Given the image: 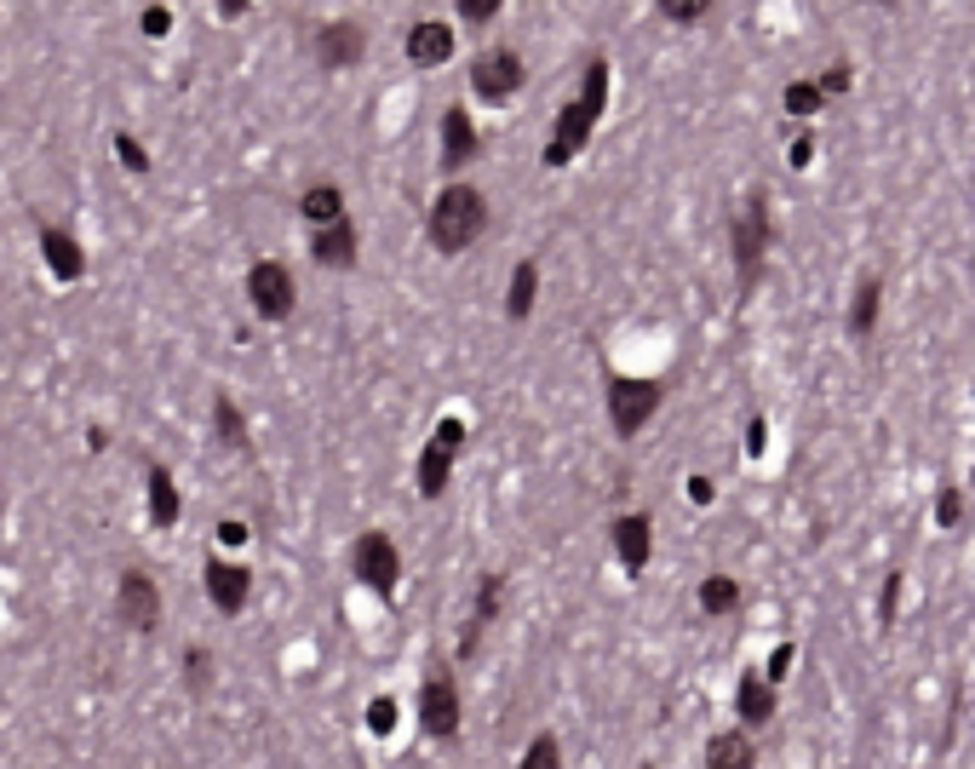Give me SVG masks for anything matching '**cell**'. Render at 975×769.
Segmentation results:
<instances>
[{"mask_svg":"<svg viewBox=\"0 0 975 769\" xmlns=\"http://www.w3.org/2000/svg\"><path fill=\"white\" fill-rule=\"evenodd\" d=\"M368 730H373V735H391V730H396V701L379 695V701L368 706Z\"/></svg>","mask_w":975,"mask_h":769,"instance_id":"33","label":"cell"},{"mask_svg":"<svg viewBox=\"0 0 975 769\" xmlns=\"http://www.w3.org/2000/svg\"><path fill=\"white\" fill-rule=\"evenodd\" d=\"M207 597H213L218 615H241V609H248V597H253V569L213 557L207 563Z\"/></svg>","mask_w":975,"mask_h":769,"instance_id":"11","label":"cell"},{"mask_svg":"<svg viewBox=\"0 0 975 769\" xmlns=\"http://www.w3.org/2000/svg\"><path fill=\"white\" fill-rule=\"evenodd\" d=\"M534 288H540V265H534V259H522V265L511 270V288H505V316H511V322L534 316Z\"/></svg>","mask_w":975,"mask_h":769,"instance_id":"23","label":"cell"},{"mask_svg":"<svg viewBox=\"0 0 975 769\" xmlns=\"http://www.w3.org/2000/svg\"><path fill=\"white\" fill-rule=\"evenodd\" d=\"M218 540H225V545H248V522H218Z\"/></svg>","mask_w":975,"mask_h":769,"instance_id":"41","label":"cell"},{"mask_svg":"<svg viewBox=\"0 0 975 769\" xmlns=\"http://www.w3.org/2000/svg\"><path fill=\"white\" fill-rule=\"evenodd\" d=\"M482 230H488V201H482L477 185H448V190L431 201L425 236H431L436 253H465Z\"/></svg>","mask_w":975,"mask_h":769,"instance_id":"2","label":"cell"},{"mask_svg":"<svg viewBox=\"0 0 975 769\" xmlns=\"http://www.w3.org/2000/svg\"><path fill=\"white\" fill-rule=\"evenodd\" d=\"M901 580H907V575H889V580H884V597H878V620H884V626L896 620V603H901Z\"/></svg>","mask_w":975,"mask_h":769,"instance_id":"36","label":"cell"},{"mask_svg":"<svg viewBox=\"0 0 975 769\" xmlns=\"http://www.w3.org/2000/svg\"><path fill=\"white\" fill-rule=\"evenodd\" d=\"M786 666H792V643H781V650H775V660H769L763 683H781V678H786Z\"/></svg>","mask_w":975,"mask_h":769,"instance_id":"38","label":"cell"},{"mask_svg":"<svg viewBox=\"0 0 975 769\" xmlns=\"http://www.w3.org/2000/svg\"><path fill=\"white\" fill-rule=\"evenodd\" d=\"M763 442H769V425L751 419V425H746V454H763Z\"/></svg>","mask_w":975,"mask_h":769,"instance_id":"39","label":"cell"},{"mask_svg":"<svg viewBox=\"0 0 975 769\" xmlns=\"http://www.w3.org/2000/svg\"><path fill=\"white\" fill-rule=\"evenodd\" d=\"M688 500L706 505V500H712V482H706V477H688Z\"/></svg>","mask_w":975,"mask_h":769,"instance_id":"42","label":"cell"},{"mask_svg":"<svg viewBox=\"0 0 975 769\" xmlns=\"http://www.w3.org/2000/svg\"><path fill=\"white\" fill-rule=\"evenodd\" d=\"M735 293L740 299H751V288H758V276H763V253H769V236H775V225H769V196L763 190H751L746 201H740V213H735Z\"/></svg>","mask_w":975,"mask_h":769,"instance_id":"3","label":"cell"},{"mask_svg":"<svg viewBox=\"0 0 975 769\" xmlns=\"http://www.w3.org/2000/svg\"><path fill=\"white\" fill-rule=\"evenodd\" d=\"M959 517H964V494L947 482V489L936 494V522H941V529H952V522H959Z\"/></svg>","mask_w":975,"mask_h":769,"instance_id":"32","label":"cell"},{"mask_svg":"<svg viewBox=\"0 0 975 769\" xmlns=\"http://www.w3.org/2000/svg\"><path fill=\"white\" fill-rule=\"evenodd\" d=\"M459 449H465V419H459V414H442L436 431H431V442L419 449V471H414V482H419L425 500H442V489H448V477H454Z\"/></svg>","mask_w":975,"mask_h":769,"instance_id":"4","label":"cell"},{"mask_svg":"<svg viewBox=\"0 0 975 769\" xmlns=\"http://www.w3.org/2000/svg\"><path fill=\"white\" fill-rule=\"evenodd\" d=\"M878 299H884V281L878 276H861L856 299H849V339H866L878 328Z\"/></svg>","mask_w":975,"mask_h":769,"instance_id":"22","label":"cell"},{"mask_svg":"<svg viewBox=\"0 0 975 769\" xmlns=\"http://www.w3.org/2000/svg\"><path fill=\"white\" fill-rule=\"evenodd\" d=\"M402 47H408V58H414L419 70H436V64H448V58H454V29L442 24V17H425V24L408 29V40H402Z\"/></svg>","mask_w":975,"mask_h":769,"instance_id":"14","label":"cell"},{"mask_svg":"<svg viewBox=\"0 0 975 769\" xmlns=\"http://www.w3.org/2000/svg\"><path fill=\"white\" fill-rule=\"evenodd\" d=\"M471 87H477L482 104H511V98L522 92V58H517L511 47L482 52L477 64H471Z\"/></svg>","mask_w":975,"mask_h":769,"instance_id":"8","label":"cell"},{"mask_svg":"<svg viewBox=\"0 0 975 769\" xmlns=\"http://www.w3.org/2000/svg\"><path fill=\"white\" fill-rule=\"evenodd\" d=\"M351 569H356V580L368 585L373 597H384V603L396 597V580H402V557H396L391 534H379V529H368V534H362V540L351 545Z\"/></svg>","mask_w":975,"mask_h":769,"instance_id":"5","label":"cell"},{"mask_svg":"<svg viewBox=\"0 0 975 769\" xmlns=\"http://www.w3.org/2000/svg\"><path fill=\"white\" fill-rule=\"evenodd\" d=\"M758 764V746H751L746 730H723L706 741V769H751Z\"/></svg>","mask_w":975,"mask_h":769,"instance_id":"20","label":"cell"},{"mask_svg":"<svg viewBox=\"0 0 975 769\" xmlns=\"http://www.w3.org/2000/svg\"><path fill=\"white\" fill-rule=\"evenodd\" d=\"M362 52H368V29L362 24H351V17H339V24H328L316 35V58L328 70H351V64H362Z\"/></svg>","mask_w":975,"mask_h":769,"instance_id":"13","label":"cell"},{"mask_svg":"<svg viewBox=\"0 0 975 769\" xmlns=\"http://www.w3.org/2000/svg\"><path fill=\"white\" fill-rule=\"evenodd\" d=\"M815 87H821V98H844V92H849V64H832Z\"/></svg>","mask_w":975,"mask_h":769,"instance_id":"34","label":"cell"},{"mask_svg":"<svg viewBox=\"0 0 975 769\" xmlns=\"http://www.w3.org/2000/svg\"><path fill=\"white\" fill-rule=\"evenodd\" d=\"M522 769H562V746H557V735H552V730H540L534 741H528Z\"/></svg>","mask_w":975,"mask_h":769,"instance_id":"27","label":"cell"},{"mask_svg":"<svg viewBox=\"0 0 975 769\" xmlns=\"http://www.w3.org/2000/svg\"><path fill=\"white\" fill-rule=\"evenodd\" d=\"M608 425H615L620 437H637L648 419H655V408H660V384L655 379H608Z\"/></svg>","mask_w":975,"mask_h":769,"instance_id":"6","label":"cell"},{"mask_svg":"<svg viewBox=\"0 0 975 769\" xmlns=\"http://www.w3.org/2000/svg\"><path fill=\"white\" fill-rule=\"evenodd\" d=\"M207 678H213V655H207V650H190V655H185V683L201 695V690H207Z\"/></svg>","mask_w":975,"mask_h":769,"instance_id":"31","label":"cell"},{"mask_svg":"<svg viewBox=\"0 0 975 769\" xmlns=\"http://www.w3.org/2000/svg\"><path fill=\"white\" fill-rule=\"evenodd\" d=\"M115 155H121V167H127V173H150V150L138 144L132 133H115Z\"/></svg>","mask_w":975,"mask_h":769,"instance_id":"29","label":"cell"},{"mask_svg":"<svg viewBox=\"0 0 975 769\" xmlns=\"http://www.w3.org/2000/svg\"><path fill=\"white\" fill-rule=\"evenodd\" d=\"M248 299H253V311L264 316V322H281L293 311V276H288V265H276V259H258V265L248 270Z\"/></svg>","mask_w":975,"mask_h":769,"instance_id":"10","label":"cell"},{"mask_svg":"<svg viewBox=\"0 0 975 769\" xmlns=\"http://www.w3.org/2000/svg\"><path fill=\"white\" fill-rule=\"evenodd\" d=\"M213 431H218V442H225V449H248V419L236 414L230 396L213 402Z\"/></svg>","mask_w":975,"mask_h":769,"instance_id":"26","label":"cell"},{"mask_svg":"<svg viewBox=\"0 0 975 769\" xmlns=\"http://www.w3.org/2000/svg\"><path fill=\"white\" fill-rule=\"evenodd\" d=\"M603 110H608V64L592 58V64H585V80H580V98H568V104L557 110V127H552V138H545V150H540L545 167H568V161L592 144Z\"/></svg>","mask_w":975,"mask_h":769,"instance_id":"1","label":"cell"},{"mask_svg":"<svg viewBox=\"0 0 975 769\" xmlns=\"http://www.w3.org/2000/svg\"><path fill=\"white\" fill-rule=\"evenodd\" d=\"M735 713L746 730H763L769 718H775V683H763V672H740L735 683Z\"/></svg>","mask_w":975,"mask_h":769,"instance_id":"18","label":"cell"},{"mask_svg":"<svg viewBox=\"0 0 975 769\" xmlns=\"http://www.w3.org/2000/svg\"><path fill=\"white\" fill-rule=\"evenodd\" d=\"M706 12H712V7H706V0H666V7H660V17H666V24H700Z\"/></svg>","mask_w":975,"mask_h":769,"instance_id":"30","label":"cell"},{"mask_svg":"<svg viewBox=\"0 0 975 769\" xmlns=\"http://www.w3.org/2000/svg\"><path fill=\"white\" fill-rule=\"evenodd\" d=\"M471 155H477V121L465 115V104H454L442 115V173H459Z\"/></svg>","mask_w":975,"mask_h":769,"instance_id":"15","label":"cell"},{"mask_svg":"<svg viewBox=\"0 0 975 769\" xmlns=\"http://www.w3.org/2000/svg\"><path fill=\"white\" fill-rule=\"evenodd\" d=\"M40 253H47V270L58 281H80V270H87V253H80V241L69 230L58 225H40Z\"/></svg>","mask_w":975,"mask_h":769,"instance_id":"17","label":"cell"},{"mask_svg":"<svg viewBox=\"0 0 975 769\" xmlns=\"http://www.w3.org/2000/svg\"><path fill=\"white\" fill-rule=\"evenodd\" d=\"M150 522L155 529H173L178 522V482L167 465H150Z\"/></svg>","mask_w":975,"mask_h":769,"instance_id":"24","label":"cell"},{"mask_svg":"<svg viewBox=\"0 0 975 769\" xmlns=\"http://www.w3.org/2000/svg\"><path fill=\"white\" fill-rule=\"evenodd\" d=\"M781 104H786V115H798V121H803V115H815V110L826 104V98H821V87H815V80H792Z\"/></svg>","mask_w":975,"mask_h":769,"instance_id":"28","label":"cell"},{"mask_svg":"<svg viewBox=\"0 0 975 769\" xmlns=\"http://www.w3.org/2000/svg\"><path fill=\"white\" fill-rule=\"evenodd\" d=\"M167 24H173V17H167V7H150V12H138V29H144V35H167Z\"/></svg>","mask_w":975,"mask_h":769,"instance_id":"37","label":"cell"},{"mask_svg":"<svg viewBox=\"0 0 975 769\" xmlns=\"http://www.w3.org/2000/svg\"><path fill=\"white\" fill-rule=\"evenodd\" d=\"M499 603H505V575H482V585H477V615H471V626L459 632V655H477V638H482V626H494Z\"/></svg>","mask_w":975,"mask_h":769,"instance_id":"19","label":"cell"},{"mask_svg":"<svg viewBox=\"0 0 975 769\" xmlns=\"http://www.w3.org/2000/svg\"><path fill=\"white\" fill-rule=\"evenodd\" d=\"M809 155H815V138H792V167H809Z\"/></svg>","mask_w":975,"mask_h":769,"instance_id":"40","label":"cell"},{"mask_svg":"<svg viewBox=\"0 0 975 769\" xmlns=\"http://www.w3.org/2000/svg\"><path fill=\"white\" fill-rule=\"evenodd\" d=\"M615 557H620V569L625 575H643L648 569V552H655V522H648L643 512H632V517H615Z\"/></svg>","mask_w":975,"mask_h":769,"instance_id":"12","label":"cell"},{"mask_svg":"<svg viewBox=\"0 0 975 769\" xmlns=\"http://www.w3.org/2000/svg\"><path fill=\"white\" fill-rule=\"evenodd\" d=\"M700 609H706V615H735V609H740V580L706 575V580H700Z\"/></svg>","mask_w":975,"mask_h":769,"instance_id":"25","label":"cell"},{"mask_svg":"<svg viewBox=\"0 0 975 769\" xmlns=\"http://www.w3.org/2000/svg\"><path fill=\"white\" fill-rule=\"evenodd\" d=\"M115 615H121V626H132V632H155L161 626V585L144 569H127L115 585Z\"/></svg>","mask_w":975,"mask_h":769,"instance_id":"9","label":"cell"},{"mask_svg":"<svg viewBox=\"0 0 975 769\" xmlns=\"http://www.w3.org/2000/svg\"><path fill=\"white\" fill-rule=\"evenodd\" d=\"M299 213L311 218L316 230H328V225H339V218H344V190H339V185H311V190L299 196Z\"/></svg>","mask_w":975,"mask_h":769,"instance_id":"21","label":"cell"},{"mask_svg":"<svg viewBox=\"0 0 975 769\" xmlns=\"http://www.w3.org/2000/svg\"><path fill=\"white\" fill-rule=\"evenodd\" d=\"M311 259H316L321 270H351V265H356V225H351V218H339V225L316 230V236H311Z\"/></svg>","mask_w":975,"mask_h":769,"instance_id":"16","label":"cell"},{"mask_svg":"<svg viewBox=\"0 0 975 769\" xmlns=\"http://www.w3.org/2000/svg\"><path fill=\"white\" fill-rule=\"evenodd\" d=\"M459 12H465V24H494L499 0H459Z\"/></svg>","mask_w":975,"mask_h":769,"instance_id":"35","label":"cell"},{"mask_svg":"<svg viewBox=\"0 0 975 769\" xmlns=\"http://www.w3.org/2000/svg\"><path fill=\"white\" fill-rule=\"evenodd\" d=\"M459 718H465V706H459L454 672H431V678H425V690H419V730L431 741H454Z\"/></svg>","mask_w":975,"mask_h":769,"instance_id":"7","label":"cell"}]
</instances>
